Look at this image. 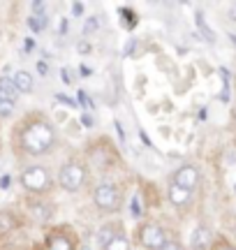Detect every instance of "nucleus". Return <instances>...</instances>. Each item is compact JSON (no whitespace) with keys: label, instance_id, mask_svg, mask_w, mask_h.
<instances>
[{"label":"nucleus","instance_id":"obj_1","mask_svg":"<svg viewBox=\"0 0 236 250\" xmlns=\"http://www.w3.org/2000/svg\"><path fill=\"white\" fill-rule=\"evenodd\" d=\"M19 146L28 155H46L56 146V127L44 118H33L21 125Z\"/></svg>","mask_w":236,"mask_h":250},{"label":"nucleus","instance_id":"obj_2","mask_svg":"<svg viewBox=\"0 0 236 250\" xmlns=\"http://www.w3.org/2000/svg\"><path fill=\"white\" fill-rule=\"evenodd\" d=\"M58 183L67 192H79L81 186L86 183V167L77 160L65 162L60 167V171H58Z\"/></svg>","mask_w":236,"mask_h":250},{"label":"nucleus","instance_id":"obj_3","mask_svg":"<svg viewBox=\"0 0 236 250\" xmlns=\"http://www.w3.org/2000/svg\"><path fill=\"white\" fill-rule=\"evenodd\" d=\"M21 186L26 188L28 192H35V195H42L51 188V176L44 167L39 165H30L21 171Z\"/></svg>","mask_w":236,"mask_h":250},{"label":"nucleus","instance_id":"obj_4","mask_svg":"<svg viewBox=\"0 0 236 250\" xmlns=\"http://www.w3.org/2000/svg\"><path fill=\"white\" fill-rule=\"evenodd\" d=\"M93 202H95V206H98L100 211H104V213H114V211L120 208V195H118L116 186L109 183V181H104V183H100V186L95 188Z\"/></svg>","mask_w":236,"mask_h":250},{"label":"nucleus","instance_id":"obj_5","mask_svg":"<svg viewBox=\"0 0 236 250\" xmlns=\"http://www.w3.org/2000/svg\"><path fill=\"white\" fill-rule=\"evenodd\" d=\"M139 241H141V246L148 250H160L164 243H167V234H164V229L160 225L148 223L139 229Z\"/></svg>","mask_w":236,"mask_h":250},{"label":"nucleus","instance_id":"obj_6","mask_svg":"<svg viewBox=\"0 0 236 250\" xmlns=\"http://www.w3.org/2000/svg\"><path fill=\"white\" fill-rule=\"evenodd\" d=\"M172 183H176V186H181L192 192L195 186L199 183V169H197L195 165H183V167H178V169L174 171Z\"/></svg>","mask_w":236,"mask_h":250},{"label":"nucleus","instance_id":"obj_7","mask_svg":"<svg viewBox=\"0 0 236 250\" xmlns=\"http://www.w3.org/2000/svg\"><path fill=\"white\" fill-rule=\"evenodd\" d=\"M211 243H213V234H211V229L209 227H204V225H199L190 236V248L192 250H206Z\"/></svg>","mask_w":236,"mask_h":250},{"label":"nucleus","instance_id":"obj_8","mask_svg":"<svg viewBox=\"0 0 236 250\" xmlns=\"http://www.w3.org/2000/svg\"><path fill=\"white\" fill-rule=\"evenodd\" d=\"M167 197H169V202H172L174 206H188L192 199V192L185 190V188H181V186H176V183H169Z\"/></svg>","mask_w":236,"mask_h":250},{"label":"nucleus","instance_id":"obj_9","mask_svg":"<svg viewBox=\"0 0 236 250\" xmlns=\"http://www.w3.org/2000/svg\"><path fill=\"white\" fill-rule=\"evenodd\" d=\"M46 248L49 250H72V239L65 234H49L46 236Z\"/></svg>","mask_w":236,"mask_h":250},{"label":"nucleus","instance_id":"obj_10","mask_svg":"<svg viewBox=\"0 0 236 250\" xmlns=\"http://www.w3.org/2000/svg\"><path fill=\"white\" fill-rule=\"evenodd\" d=\"M12 81H14V86H17L19 93H33V77H30L28 72H23V70L14 72Z\"/></svg>","mask_w":236,"mask_h":250},{"label":"nucleus","instance_id":"obj_11","mask_svg":"<svg viewBox=\"0 0 236 250\" xmlns=\"http://www.w3.org/2000/svg\"><path fill=\"white\" fill-rule=\"evenodd\" d=\"M17 86H14V81L7 79V77H0V98L5 100H12L14 102V98H17Z\"/></svg>","mask_w":236,"mask_h":250},{"label":"nucleus","instance_id":"obj_12","mask_svg":"<svg viewBox=\"0 0 236 250\" xmlns=\"http://www.w3.org/2000/svg\"><path fill=\"white\" fill-rule=\"evenodd\" d=\"M195 23H197V28L201 30V35H204V40H206V42H216V35H213V30H211V26L206 23V19H204V14H201V12H197Z\"/></svg>","mask_w":236,"mask_h":250},{"label":"nucleus","instance_id":"obj_13","mask_svg":"<svg viewBox=\"0 0 236 250\" xmlns=\"http://www.w3.org/2000/svg\"><path fill=\"white\" fill-rule=\"evenodd\" d=\"M104 250H130V239H127L125 234L118 232L116 236H114V239L104 246Z\"/></svg>","mask_w":236,"mask_h":250},{"label":"nucleus","instance_id":"obj_14","mask_svg":"<svg viewBox=\"0 0 236 250\" xmlns=\"http://www.w3.org/2000/svg\"><path fill=\"white\" fill-rule=\"evenodd\" d=\"M28 26L33 28L35 33L44 30V28H46V14H33V17L28 19Z\"/></svg>","mask_w":236,"mask_h":250},{"label":"nucleus","instance_id":"obj_15","mask_svg":"<svg viewBox=\"0 0 236 250\" xmlns=\"http://www.w3.org/2000/svg\"><path fill=\"white\" fill-rule=\"evenodd\" d=\"M14 227V218L9 213H0V234H5V232H9Z\"/></svg>","mask_w":236,"mask_h":250},{"label":"nucleus","instance_id":"obj_16","mask_svg":"<svg viewBox=\"0 0 236 250\" xmlns=\"http://www.w3.org/2000/svg\"><path fill=\"white\" fill-rule=\"evenodd\" d=\"M12 111H14V102L12 100H0V118L12 116Z\"/></svg>","mask_w":236,"mask_h":250},{"label":"nucleus","instance_id":"obj_17","mask_svg":"<svg viewBox=\"0 0 236 250\" xmlns=\"http://www.w3.org/2000/svg\"><path fill=\"white\" fill-rule=\"evenodd\" d=\"M98 30V19L91 17L88 21H86V26H83V35H91V33H95Z\"/></svg>","mask_w":236,"mask_h":250},{"label":"nucleus","instance_id":"obj_18","mask_svg":"<svg viewBox=\"0 0 236 250\" xmlns=\"http://www.w3.org/2000/svg\"><path fill=\"white\" fill-rule=\"evenodd\" d=\"M79 102L83 104V109H93V100L86 95V90H79Z\"/></svg>","mask_w":236,"mask_h":250},{"label":"nucleus","instance_id":"obj_19","mask_svg":"<svg viewBox=\"0 0 236 250\" xmlns=\"http://www.w3.org/2000/svg\"><path fill=\"white\" fill-rule=\"evenodd\" d=\"M160 250H181V246H178L176 241H172V239H167V243H164Z\"/></svg>","mask_w":236,"mask_h":250},{"label":"nucleus","instance_id":"obj_20","mask_svg":"<svg viewBox=\"0 0 236 250\" xmlns=\"http://www.w3.org/2000/svg\"><path fill=\"white\" fill-rule=\"evenodd\" d=\"M79 54H91V44L88 42H79Z\"/></svg>","mask_w":236,"mask_h":250},{"label":"nucleus","instance_id":"obj_21","mask_svg":"<svg viewBox=\"0 0 236 250\" xmlns=\"http://www.w3.org/2000/svg\"><path fill=\"white\" fill-rule=\"evenodd\" d=\"M63 81H65V83H72L74 74H70V70H63Z\"/></svg>","mask_w":236,"mask_h":250},{"label":"nucleus","instance_id":"obj_22","mask_svg":"<svg viewBox=\"0 0 236 250\" xmlns=\"http://www.w3.org/2000/svg\"><path fill=\"white\" fill-rule=\"evenodd\" d=\"M72 12H74V14H77V17H81L83 5H81V2H74V5H72Z\"/></svg>","mask_w":236,"mask_h":250},{"label":"nucleus","instance_id":"obj_23","mask_svg":"<svg viewBox=\"0 0 236 250\" xmlns=\"http://www.w3.org/2000/svg\"><path fill=\"white\" fill-rule=\"evenodd\" d=\"M81 123H83V125H88V127H93V116L83 114V116H81Z\"/></svg>","mask_w":236,"mask_h":250},{"label":"nucleus","instance_id":"obj_24","mask_svg":"<svg viewBox=\"0 0 236 250\" xmlns=\"http://www.w3.org/2000/svg\"><path fill=\"white\" fill-rule=\"evenodd\" d=\"M0 188H2V190L9 188V176H2V179H0Z\"/></svg>","mask_w":236,"mask_h":250},{"label":"nucleus","instance_id":"obj_25","mask_svg":"<svg viewBox=\"0 0 236 250\" xmlns=\"http://www.w3.org/2000/svg\"><path fill=\"white\" fill-rule=\"evenodd\" d=\"M37 70H39V74H46V65L44 62H39V65H37Z\"/></svg>","mask_w":236,"mask_h":250},{"label":"nucleus","instance_id":"obj_26","mask_svg":"<svg viewBox=\"0 0 236 250\" xmlns=\"http://www.w3.org/2000/svg\"><path fill=\"white\" fill-rule=\"evenodd\" d=\"M81 77H91V70H88V67H83V65H81Z\"/></svg>","mask_w":236,"mask_h":250},{"label":"nucleus","instance_id":"obj_27","mask_svg":"<svg viewBox=\"0 0 236 250\" xmlns=\"http://www.w3.org/2000/svg\"><path fill=\"white\" fill-rule=\"evenodd\" d=\"M229 40H232V42H234V44H236V35H229Z\"/></svg>","mask_w":236,"mask_h":250},{"label":"nucleus","instance_id":"obj_28","mask_svg":"<svg viewBox=\"0 0 236 250\" xmlns=\"http://www.w3.org/2000/svg\"><path fill=\"white\" fill-rule=\"evenodd\" d=\"M81 250H91V248H81Z\"/></svg>","mask_w":236,"mask_h":250},{"label":"nucleus","instance_id":"obj_29","mask_svg":"<svg viewBox=\"0 0 236 250\" xmlns=\"http://www.w3.org/2000/svg\"><path fill=\"white\" fill-rule=\"evenodd\" d=\"M225 250H234V248H225Z\"/></svg>","mask_w":236,"mask_h":250},{"label":"nucleus","instance_id":"obj_30","mask_svg":"<svg viewBox=\"0 0 236 250\" xmlns=\"http://www.w3.org/2000/svg\"><path fill=\"white\" fill-rule=\"evenodd\" d=\"M234 116H236V111H234Z\"/></svg>","mask_w":236,"mask_h":250}]
</instances>
